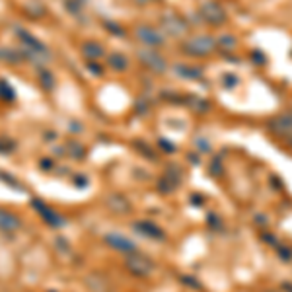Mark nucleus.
Instances as JSON below:
<instances>
[{"label":"nucleus","instance_id":"8","mask_svg":"<svg viewBox=\"0 0 292 292\" xmlns=\"http://www.w3.org/2000/svg\"><path fill=\"white\" fill-rule=\"evenodd\" d=\"M107 242L111 246H115V248H123V250H129L130 248L129 242H125V238H119V236H107Z\"/></svg>","mask_w":292,"mask_h":292},{"label":"nucleus","instance_id":"4","mask_svg":"<svg viewBox=\"0 0 292 292\" xmlns=\"http://www.w3.org/2000/svg\"><path fill=\"white\" fill-rule=\"evenodd\" d=\"M22 59H24L22 51L8 49V47H2V49H0V61H2V63H8V65H18Z\"/></svg>","mask_w":292,"mask_h":292},{"label":"nucleus","instance_id":"1","mask_svg":"<svg viewBox=\"0 0 292 292\" xmlns=\"http://www.w3.org/2000/svg\"><path fill=\"white\" fill-rule=\"evenodd\" d=\"M18 35H20V41H22V45H24L22 55H24L26 59H30V61H41V63H43V59L49 57L47 47H45L37 37H33L32 33L22 32V30H20Z\"/></svg>","mask_w":292,"mask_h":292},{"label":"nucleus","instance_id":"3","mask_svg":"<svg viewBox=\"0 0 292 292\" xmlns=\"http://www.w3.org/2000/svg\"><path fill=\"white\" fill-rule=\"evenodd\" d=\"M37 80H39V86L47 92H51L55 88V76L43 66H39V70H37Z\"/></svg>","mask_w":292,"mask_h":292},{"label":"nucleus","instance_id":"5","mask_svg":"<svg viewBox=\"0 0 292 292\" xmlns=\"http://www.w3.org/2000/svg\"><path fill=\"white\" fill-rule=\"evenodd\" d=\"M33 207H37V210H39V214L41 216H45V220L51 224V226H61V216H57L53 210H49L45 205H41L39 201H33Z\"/></svg>","mask_w":292,"mask_h":292},{"label":"nucleus","instance_id":"7","mask_svg":"<svg viewBox=\"0 0 292 292\" xmlns=\"http://www.w3.org/2000/svg\"><path fill=\"white\" fill-rule=\"evenodd\" d=\"M84 51H86L88 57H101L103 55V49L97 43H86L84 45Z\"/></svg>","mask_w":292,"mask_h":292},{"label":"nucleus","instance_id":"6","mask_svg":"<svg viewBox=\"0 0 292 292\" xmlns=\"http://www.w3.org/2000/svg\"><path fill=\"white\" fill-rule=\"evenodd\" d=\"M0 99H2V101H14V99H16L14 88H12L6 80H0Z\"/></svg>","mask_w":292,"mask_h":292},{"label":"nucleus","instance_id":"2","mask_svg":"<svg viewBox=\"0 0 292 292\" xmlns=\"http://www.w3.org/2000/svg\"><path fill=\"white\" fill-rule=\"evenodd\" d=\"M20 226H22V220H20L16 214H12V212L0 209V230L12 232V230H18Z\"/></svg>","mask_w":292,"mask_h":292}]
</instances>
